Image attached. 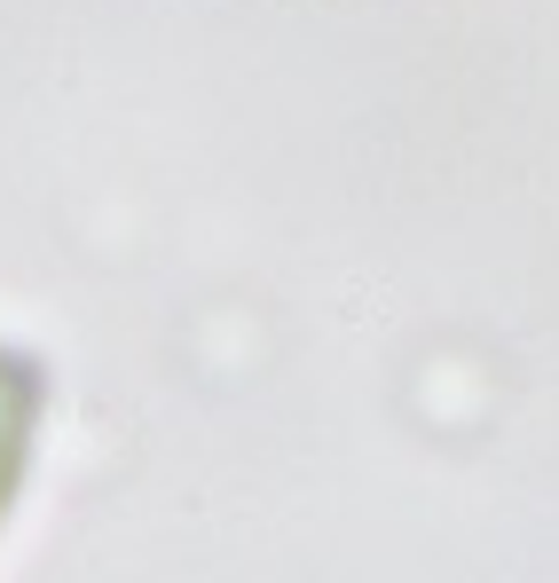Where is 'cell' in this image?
Masks as SVG:
<instances>
[{
	"label": "cell",
	"mask_w": 559,
	"mask_h": 583,
	"mask_svg": "<svg viewBox=\"0 0 559 583\" xmlns=\"http://www.w3.org/2000/svg\"><path fill=\"white\" fill-rule=\"evenodd\" d=\"M48 363L17 340H0V529H9L17 496H24V473H32V450H40V426H48Z\"/></svg>",
	"instance_id": "obj_1"
}]
</instances>
